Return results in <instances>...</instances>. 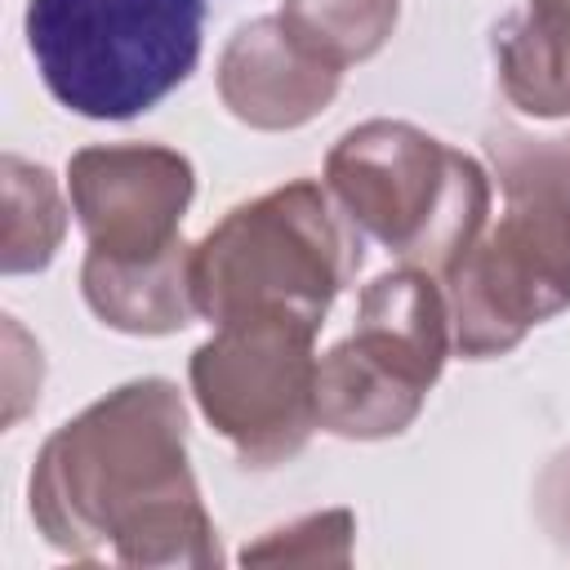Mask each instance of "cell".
Listing matches in <instances>:
<instances>
[{"mask_svg": "<svg viewBox=\"0 0 570 570\" xmlns=\"http://www.w3.org/2000/svg\"><path fill=\"white\" fill-rule=\"evenodd\" d=\"M401 18V0H281L285 31L325 67L347 71L374 58Z\"/></svg>", "mask_w": 570, "mask_h": 570, "instance_id": "7c38bea8", "label": "cell"}, {"mask_svg": "<svg viewBox=\"0 0 570 570\" xmlns=\"http://www.w3.org/2000/svg\"><path fill=\"white\" fill-rule=\"evenodd\" d=\"M490 53L499 71V98L508 111L530 120H566L570 116V76L525 13H508L490 31Z\"/></svg>", "mask_w": 570, "mask_h": 570, "instance_id": "4fadbf2b", "label": "cell"}, {"mask_svg": "<svg viewBox=\"0 0 570 570\" xmlns=\"http://www.w3.org/2000/svg\"><path fill=\"white\" fill-rule=\"evenodd\" d=\"M67 196L94 254L156 258L183 240L196 169L160 142L80 147L67 160Z\"/></svg>", "mask_w": 570, "mask_h": 570, "instance_id": "ba28073f", "label": "cell"}, {"mask_svg": "<svg viewBox=\"0 0 570 570\" xmlns=\"http://www.w3.org/2000/svg\"><path fill=\"white\" fill-rule=\"evenodd\" d=\"M352 539H356V517L347 508H325L245 543L240 561L245 566H347Z\"/></svg>", "mask_w": 570, "mask_h": 570, "instance_id": "5bb4252c", "label": "cell"}, {"mask_svg": "<svg viewBox=\"0 0 570 570\" xmlns=\"http://www.w3.org/2000/svg\"><path fill=\"white\" fill-rule=\"evenodd\" d=\"M521 13L530 18V27L543 36V45L557 53V62L570 76V0H525Z\"/></svg>", "mask_w": 570, "mask_h": 570, "instance_id": "e0dca14e", "label": "cell"}, {"mask_svg": "<svg viewBox=\"0 0 570 570\" xmlns=\"http://www.w3.org/2000/svg\"><path fill=\"white\" fill-rule=\"evenodd\" d=\"M454 352L468 361L512 352L534 325L570 307V187L503 191V214L441 272Z\"/></svg>", "mask_w": 570, "mask_h": 570, "instance_id": "8992f818", "label": "cell"}, {"mask_svg": "<svg viewBox=\"0 0 570 570\" xmlns=\"http://www.w3.org/2000/svg\"><path fill=\"white\" fill-rule=\"evenodd\" d=\"M321 183L361 236L436 276L490 223V174L410 120L379 116L347 129Z\"/></svg>", "mask_w": 570, "mask_h": 570, "instance_id": "3957f363", "label": "cell"}, {"mask_svg": "<svg viewBox=\"0 0 570 570\" xmlns=\"http://www.w3.org/2000/svg\"><path fill=\"white\" fill-rule=\"evenodd\" d=\"M316 334L298 316L258 312L214 325L191 352V396L245 468L289 463L316 432Z\"/></svg>", "mask_w": 570, "mask_h": 570, "instance_id": "52a82bcc", "label": "cell"}, {"mask_svg": "<svg viewBox=\"0 0 570 570\" xmlns=\"http://www.w3.org/2000/svg\"><path fill=\"white\" fill-rule=\"evenodd\" d=\"M80 294L107 330L142 334V338L178 334L200 316L187 240H178L156 258H107L89 249L80 263Z\"/></svg>", "mask_w": 570, "mask_h": 570, "instance_id": "30bf717a", "label": "cell"}, {"mask_svg": "<svg viewBox=\"0 0 570 570\" xmlns=\"http://www.w3.org/2000/svg\"><path fill=\"white\" fill-rule=\"evenodd\" d=\"M22 31L67 111L134 120L196 71L205 0H27Z\"/></svg>", "mask_w": 570, "mask_h": 570, "instance_id": "277c9868", "label": "cell"}, {"mask_svg": "<svg viewBox=\"0 0 570 570\" xmlns=\"http://www.w3.org/2000/svg\"><path fill=\"white\" fill-rule=\"evenodd\" d=\"M31 521L67 557L218 566V530L187 463V405L169 379H134L67 419L36 454Z\"/></svg>", "mask_w": 570, "mask_h": 570, "instance_id": "6da1fadb", "label": "cell"}, {"mask_svg": "<svg viewBox=\"0 0 570 570\" xmlns=\"http://www.w3.org/2000/svg\"><path fill=\"white\" fill-rule=\"evenodd\" d=\"M454 352L445 281L401 263L361 289L356 325L316 356V428L343 441L401 436Z\"/></svg>", "mask_w": 570, "mask_h": 570, "instance_id": "5b68a950", "label": "cell"}, {"mask_svg": "<svg viewBox=\"0 0 570 570\" xmlns=\"http://www.w3.org/2000/svg\"><path fill=\"white\" fill-rule=\"evenodd\" d=\"M534 521L539 530L557 543V548H570V445L557 450L539 476H534Z\"/></svg>", "mask_w": 570, "mask_h": 570, "instance_id": "2e32d148", "label": "cell"}, {"mask_svg": "<svg viewBox=\"0 0 570 570\" xmlns=\"http://www.w3.org/2000/svg\"><path fill=\"white\" fill-rule=\"evenodd\" d=\"M0 187H4V236H0V272L22 276V272H45L67 236V200L58 178L4 151L0 160Z\"/></svg>", "mask_w": 570, "mask_h": 570, "instance_id": "8fae6325", "label": "cell"}, {"mask_svg": "<svg viewBox=\"0 0 570 570\" xmlns=\"http://www.w3.org/2000/svg\"><path fill=\"white\" fill-rule=\"evenodd\" d=\"M4 343H9V356H4V428H13L36 401H40V347L27 338V330L4 316Z\"/></svg>", "mask_w": 570, "mask_h": 570, "instance_id": "9a60e30c", "label": "cell"}, {"mask_svg": "<svg viewBox=\"0 0 570 570\" xmlns=\"http://www.w3.org/2000/svg\"><path fill=\"white\" fill-rule=\"evenodd\" d=\"M214 80H218L223 107L240 125L281 134V129H298L316 120L334 102L343 71L312 58L285 31L281 13H267V18L240 22L227 36Z\"/></svg>", "mask_w": 570, "mask_h": 570, "instance_id": "9c48e42d", "label": "cell"}, {"mask_svg": "<svg viewBox=\"0 0 570 570\" xmlns=\"http://www.w3.org/2000/svg\"><path fill=\"white\" fill-rule=\"evenodd\" d=\"M356 227L325 183L294 178L223 214L191 245L196 312L209 325L281 312L325 325L330 303L361 267Z\"/></svg>", "mask_w": 570, "mask_h": 570, "instance_id": "7a4b0ae2", "label": "cell"}]
</instances>
